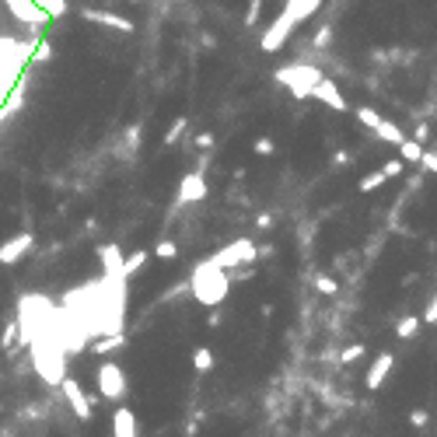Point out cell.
<instances>
[{
    "label": "cell",
    "instance_id": "obj_1",
    "mask_svg": "<svg viewBox=\"0 0 437 437\" xmlns=\"http://www.w3.org/2000/svg\"><path fill=\"white\" fill-rule=\"evenodd\" d=\"M53 312V308H49ZM32 364H36V371H39V378L46 381V385H60L63 378H67V350L60 346V339H56V332H49V315L43 319V325L32 332Z\"/></svg>",
    "mask_w": 437,
    "mask_h": 437
},
{
    "label": "cell",
    "instance_id": "obj_2",
    "mask_svg": "<svg viewBox=\"0 0 437 437\" xmlns=\"http://www.w3.org/2000/svg\"><path fill=\"white\" fill-rule=\"evenodd\" d=\"M228 291H231V277H228V270H221L213 259H203V263L192 266V273H189V294L199 305L217 308L228 298Z\"/></svg>",
    "mask_w": 437,
    "mask_h": 437
},
{
    "label": "cell",
    "instance_id": "obj_3",
    "mask_svg": "<svg viewBox=\"0 0 437 437\" xmlns=\"http://www.w3.org/2000/svg\"><path fill=\"white\" fill-rule=\"evenodd\" d=\"M322 77V70L315 67V63H287V67H280L277 74H273V81L280 84V88H287L298 102H305L308 95H312V88H315V81Z\"/></svg>",
    "mask_w": 437,
    "mask_h": 437
},
{
    "label": "cell",
    "instance_id": "obj_4",
    "mask_svg": "<svg viewBox=\"0 0 437 437\" xmlns=\"http://www.w3.org/2000/svg\"><path fill=\"white\" fill-rule=\"evenodd\" d=\"M210 259L221 266V270H245L249 263L259 259V245L249 242V238H238V242H231V245H224V249H217Z\"/></svg>",
    "mask_w": 437,
    "mask_h": 437
},
{
    "label": "cell",
    "instance_id": "obj_5",
    "mask_svg": "<svg viewBox=\"0 0 437 437\" xmlns=\"http://www.w3.org/2000/svg\"><path fill=\"white\" fill-rule=\"evenodd\" d=\"M357 123H364L367 130H374V137H381V140L392 144V147H399V144L406 140V133H402L392 119H385L378 109H371V105H357Z\"/></svg>",
    "mask_w": 437,
    "mask_h": 437
},
{
    "label": "cell",
    "instance_id": "obj_6",
    "mask_svg": "<svg viewBox=\"0 0 437 437\" xmlns=\"http://www.w3.org/2000/svg\"><path fill=\"white\" fill-rule=\"evenodd\" d=\"M98 395L109 399V402H119L126 395V374L116 360H102L98 367Z\"/></svg>",
    "mask_w": 437,
    "mask_h": 437
},
{
    "label": "cell",
    "instance_id": "obj_7",
    "mask_svg": "<svg viewBox=\"0 0 437 437\" xmlns=\"http://www.w3.org/2000/svg\"><path fill=\"white\" fill-rule=\"evenodd\" d=\"M294 29H298V25H294V22H291V18L280 11V15L273 18V25L263 32V39H259V49H263V53H280V49H284V43L291 39V32H294Z\"/></svg>",
    "mask_w": 437,
    "mask_h": 437
},
{
    "label": "cell",
    "instance_id": "obj_8",
    "mask_svg": "<svg viewBox=\"0 0 437 437\" xmlns=\"http://www.w3.org/2000/svg\"><path fill=\"white\" fill-rule=\"evenodd\" d=\"M308 98H319V102H322L325 109H332V112H346V109H350L346 98H343V91H339V84H336L332 77H325V74L315 81V88H312Z\"/></svg>",
    "mask_w": 437,
    "mask_h": 437
},
{
    "label": "cell",
    "instance_id": "obj_9",
    "mask_svg": "<svg viewBox=\"0 0 437 437\" xmlns=\"http://www.w3.org/2000/svg\"><path fill=\"white\" fill-rule=\"evenodd\" d=\"M56 388L63 392V399L70 402V409H74V416H77V420H91V399H88V392H84L74 378H63Z\"/></svg>",
    "mask_w": 437,
    "mask_h": 437
},
{
    "label": "cell",
    "instance_id": "obj_10",
    "mask_svg": "<svg viewBox=\"0 0 437 437\" xmlns=\"http://www.w3.org/2000/svg\"><path fill=\"white\" fill-rule=\"evenodd\" d=\"M32 245H36V235H32V231H22V235L8 238L4 245H0V263H4V266H15V263H22V259L32 252Z\"/></svg>",
    "mask_w": 437,
    "mask_h": 437
},
{
    "label": "cell",
    "instance_id": "obj_11",
    "mask_svg": "<svg viewBox=\"0 0 437 437\" xmlns=\"http://www.w3.org/2000/svg\"><path fill=\"white\" fill-rule=\"evenodd\" d=\"M81 18H84V22H91V25H102V29L123 32V36H130V32H133V22H130V18L112 15V11H102V8H84V11H81Z\"/></svg>",
    "mask_w": 437,
    "mask_h": 437
},
{
    "label": "cell",
    "instance_id": "obj_12",
    "mask_svg": "<svg viewBox=\"0 0 437 437\" xmlns=\"http://www.w3.org/2000/svg\"><path fill=\"white\" fill-rule=\"evenodd\" d=\"M199 199H206V178H203V168L182 175V182H178V203H182V206H185V203H199Z\"/></svg>",
    "mask_w": 437,
    "mask_h": 437
},
{
    "label": "cell",
    "instance_id": "obj_13",
    "mask_svg": "<svg viewBox=\"0 0 437 437\" xmlns=\"http://www.w3.org/2000/svg\"><path fill=\"white\" fill-rule=\"evenodd\" d=\"M4 4H8V11H11L18 22H25V25L43 29V25L49 22V15H46L43 8H36V0H4Z\"/></svg>",
    "mask_w": 437,
    "mask_h": 437
},
{
    "label": "cell",
    "instance_id": "obj_14",
    "mask_svg": "<svg viewBox=\"0 0 437 437\" xmlns=\"http://www.w3.org/2000/svg\"><path fill=\"white\" fill-rule=\"evenodd\" d=\"M322 4H325V0H287V4H284V15H287L294 25H301V22L315 18Z\"/></svg>",
    "mask_w": 437,
    "mask_h": 437
},
{
    "label": "cell",
    "instance_id": "obj_15",
    "mask_svg": "<svg viewBox=\"0 0 437 437\" xmlns=\"http://www.w3.org/2000/svg\"><path fill=\"white\" fill-rule=\"evenodd\" d=\"M392 364H395V357H392V353L374 357V364H371V371H367V388H371V392H378V388L385 385V378H388Z\"/></svg>",
    "mask_w": 437,
    "mask_h": 437
},
{
    "label": "cell",
    "instance_id": "obj_16",
    "mask_svg": "<svg viewBox=\"0 0 437 437\" xmlns=\"http://www.w3.org/2000/svg\"><path fill=\"white\" fill-rule=\"evenodd\" d=\"M112 434L116 437H137V416H133V409L119 406L112 413Z\"/></svg>",
    "mask_w": 437,
    "mask_h": 437
},
{
    "label": "cell",
    "instance_id": "obj_17",
    "mask_svg": "<svg viewBox=\"0 0 437 437\" xmlns=\"http://www.w3.org/2000/svg\"><path fill=\"white\" fill-rule=\"evenodd\" d=\"M98 259L105 266V277H123V252H119V245H98Z\"/></svg>",
    "mask_w": 437,
    "mask_h": 437
},
{
    "label": "cell",
    "instance_id": "obj_18",
    "mask_svg": "<svg viewBox=\"0 0 437 437\" xmlns=\"http://www.w3.org/2000/svg\"><path fill=\"white\" fill-rule=\"evenodd\" d=\"M126 339H123V332H102V339L98 343H91V350L98 353V357H105V353H112V350H119Z\"/></svg>",
    "mask_w": 437,
    "mask_h": 437
},
{
    "label": "cell",
    "instance_id": "obj_19",
    "mask_svg": "<svg viewBox=\"0 0 437 437\" xmlns=\"http://www.w3.org/2000/svg\"><path fill=\"white\" fill-rule=\"evenodd\" d=\"M332 39H336V29H332V22H325V25H319V32H315V39H312V49H315V53H325V49L332 46Z\"/></svg>",
    "mask_w": 437,
    "mask_h": 437
},
{
    "label": "cell",
    "instance_id": "obj_20",
    "mask_svg": "<svg viewBox=\"0 0 437 437\" xmlns=\"http://www.w3.org/2000/svg\"><path fill=\"white\" fill-rule=\"evenodd\" d=\"M388 178H392V175H388V168H374L371 175H364V178L357 182V189H360V192H374V189H378V185H385Z\"/></svg>",
    "mask_w": 437,
    "mask_h": 437
},
{
    "label": "cell",
    "instance_id": "obj_21",
    "mask_svg": "<svg viewBox=\"0 0 437 437\" xmlns=\"http://www.w3.org/2000/svg\"><path fill=\"white\" fill-rule=\"evenodd\" d=\"M144 263H147V252H144V249H137L133 256H123V277H126V280L137 277V273L144 270Z\"/></svg>",
    "mask_w": 437,
    "mask_h": 437
},
{
    "label": "cell",
    "instance_id": "obj_22",
    "mask_svg": "<svg viewBox=\"0 0 437 437\" xmlns=\"http://www.w3.org/2000/svg\"><path fill=\"white\" fill-rule=\"evenodd\" d=\"M399 158H402V161H413V164H420V158H423V144H416L413 137H406V140L399 144Z\"/></svg>",
    "mask_w": 437,
    "mask_h": 437
},
{
    "label": "cell",
    "instance_id": "obj_23",
    "mask_svg": "<svg viewBox=\"0 0 437 437\" xmlns=\"http://www.w3.org/2000/svg\"><path fill=\"white\" fill-rule=\"evenodd\" d=\"M416 332H420V319H416V315L399 319V325H395V336H399V339H413Z\"/></svg>",
    "mask_w": 437,
    "mask_h": 437
},
{
    "label": "cell",
    "instance_id": "obj_24",
    "mask_svg": "<svg viewBox=\"0 0 437 437\" xmlns=\"http://www.w3.org/2000/svg\"><path fill=\"white\" fill-rule=\"evenodd\" d=\"M185 130H189V119H185V116H178V119L168 126V133H164V144H168V147H171V144H178V140L185 137Z\"/></svg>",
    "mask_w": 437,
    "mask_h": 437
},
{
    "label": "cell",
    "instance_id": "obj_25",
    "mask_svg": "<svg viewBox=\"0 0 437 437\" xmlns=\"http://www.w3.org/2000/svg\"><path fill=\"white\" fill-rule=\"evenodd\" d=\"M36 8H43L49 18H63L67 15V0H36Z\"/></svg>",
    "mask_w": 437,
    "mask_h": 437
},
{
    "label": "cell",
    "instance_id": "obj_26",
    "mask_svg": "<svg viewBox=\"0 0 437 437\" xmlns=\"http://www.w3.org/2000/svg\"><path fill=\"white\" fill-rule=\"evenodd\" d=\"M192 367H196V371H210V367H213V353H210L206 346H199V350L192 353Z\"/></svg>",
    "mask_w": 437,
    "mask_h": 437
},
{
    "label": "cell",
    "instance_id": "obj_27",
    "mask_svg": "<svg viewBox=\"0 0 437 437\" xmlns=\"http://www.w3.org/2000/svg\"><path fill=\"white\" fill-rule=\"evenodd\" d=\"M259 15H263V0H249V11H245V29L259 25Z\"/></svg>",
    "mask_w": 437,
    "mask_h": 437
},
{
    "label": "cell",
    "instance_id": "obj_28",
    "mask_svg": "<svg viewBox=\"0 0 437 437\" xmlns=\"http://www.w3.org/2000/svg\"><path fill=\"white\" fill-rule=\"evenodd\" d=\"M154 252H158V259H175V256H178V245H175V242H158Z\"/></svg>",
    "mask_w": 437,
    "mask_h": 437
},
{
    "label": "cell",
    "instance_id": "obj_29",
    "mask_svg": "<svg viewBox=\"0 0 437 437\" xmlns=\"http://www.w3.org/2000/svg\"><path fill=\"white\" fill-rule=\"evenodd\" d=\"M360 357H364V346H360V343H357V346H346V350H343V357H339V360H343V364H353V360H360Z\"/></svg>",
    "mask_w": 437,
    "mask_h": 437
},
{
    "label": "cell",
    "instance_id": "obj_30",
    "mask_svg": "<svg viewBox=\"0 0 437 437\" xmlns=\"http://www.w3.org/2000/svg\"><path fill=\"white\" fill-rule=\"evenodd\" d=\"M273 151H277V144H273L270 137H259V140H256V154L266 158V154H273Z\"/></svg>",
    "mask_w": 437,
    "mask_h": 437
},
{
    "label": "cell",
    "instance_id": "obj_31",
    "mask_svg": "<svg viewBox=\"0 0 437 437\" xmlns=\"http://www.w3.org/2000/svg\"><path fill=\"white\" fill-rule=\"evenodd\" d=\"M315 287H319V294H336V280L332 277H319Z\"/></svg>",
    "mask_w": 437,
    "mask_h": 437
},
{
    "label": "cell",
    "instance_id": "obj_32",
    "mask_svg": "<svg viewBox=\"0 0 437 437\" xmlns=\"http://www.w3.org/2000/svg\"><path fill=\"white\" fill-rule=\"evenodd\" d=\"M126 147H140V126H126Z\"/></svg>",
    "mask_w": 437,
    "mask_h": 437
},
{
    "label": "cell",
    "instance_id": "obj_33",
    "mask_svg": "<svg viewBox=\"0 0 437 437\" xmlns=\"http://www.w3.org/2000/svg\"><path fill=\"white\" fill-rule=\"evenodd\" d=\"M413 140H416V144H427V140H430V123H420L416 133H413Z\"/></svg>",
    "mask_w": 437,
    "mask_h": 437
},
{
    "label": "cell",
    "instance_id": "obj_34",
    "mask_svg": "<svg viewBox=\"0 0 437 437\" xmlns=\"http://www.w3.org/2000/svg\"><path fill=\"white\" fill-rule=\"evenodd\" d=\"M427 420H430L427 409H413V413H409V423H413V427H427Z\"/></svg>",
    "mask_w": 437,
    "mask_h": 437
},
{
    "label": "cell",
    "instance_id": "obj_35",
    "mask_svg": "<svg viewBox=\"0 0 437 437\" xmlns=\"http://www.w3.org/2000/svg\"><path fill=\"white\" fill-rule=\"evenodd\" d=\"M420 164H423L427 171H437V154H430V151H423V158H420Z\"/></svg>",
    "mask_w": 437,
    "mask_h": 437
},
{
    "label": "cell",
    "instance_id": "obj_36",
    "mask_svg": "<svg viewBox=\"0 0 437 437\" xmlns=\"http://www.w3.org/2000/svg\"><path fill=\"white\" fill-rule=\"evenodd\" d=\"M332 164H336V168H346V164H350V151H336V154H332Z\"/></svg>",
    "mask_w": 437,
    "mask_h": 437
},
{
    "label": "cell",
    "instance_id": "obj_37",
    "mask_svg": "<svg viewBox=\"0 0 437 437\" xmlns=\"http://www.w3.org/2000/svg\"><path fill=\"white\" fill-rule=\"evenodd\" d=\"M15 332H18V322H8V325H4V346L15 343Z\"/></svg>",
    "mask_w": 437,
    "mask_h": 437
},
{
    "label": "cell",
    "instance_id": "obj_38",
    "mask_svg": "<svg viewBox=\"0 0 437 437\" xmlns=\"http://www.w3.org/2000/svg\"><path fill=\"white\" fill-rule=\"evenodd\" d=\"M423 322H427V325H437V298L430 301V308H427V315H423Z\"/></svg>",
    "mask_w": 437,
    "mask_h": 437
},
{
    "label": "cell",
    "instance_id": "obj_39",
    "mask_svg": "<svg viewBox=\"0 0 437 437\" xmlns=\"http://www.w3.org/2000/svg\"><path fill=\"white\" fill-rule=\"evenodd\" d=\"M36 60H39V63H43V60H53V46H46V43H43V46L36 49Z\"/></svg>",
    "mask_w": 437,
    "mask_h": 437
},
{
    "label": "cell",
    "instance_id": "obj_40",
    "mask_svg": "<svg viewBox=\"0 0 437 437\" xmlns=\"http://www.w3.org/2000/svg\"><path fill=\"white\" fill-rule=\"evenodd\" d=\"M270 224H273V217H270V213H256V228H263V231H266Z\"/></svg>",
    "mask_w": 437,
    "mask_h": 437
},
{
    "label": "cell",
    "instance_id": "obj_41",
    "mask_svg": "<svg viewBox=\"0 0 437 437\" xmlns=\"http://www.w3.org/2000/svg\"><path fill=\"white\" fill-rule=\"evenodd\" d=\"M196 147H203V151L213 147V137H210V133H199V137H196Z\"/></svg>",
    "mask_w": 437,
    "mask_h": 437
},
{
    "label": "cell",
    "instance_id": "obj_42",
    "mask_svg": "<svg viewBox=\"0 0 437 437\" xmlns=\"http://www.w3.org/2000/svg\"><path fill=\"white\" fill-rule=\"evenodd\" d=\"M199 43H203V49H213V46H217V39H213L210 32H203V36H199Z\"/></svg>",
    "mask_w": 437,
    "mask_h": 437
},
{
    "label": "cell",
    "instance_id": "obj_43",
    "mask_svg": "<svg viewBox=\"0 0 437 437\" xmlns=\"http://www.w3.org/2000/svg\"><path fill=\"white\" fill-rule=\"evenodd\" d=\"M206 322H210V329H221V312H210Z\"/></svg>",
    "mask_w": 437,
    "mask_h": 437
}]
</instances>
